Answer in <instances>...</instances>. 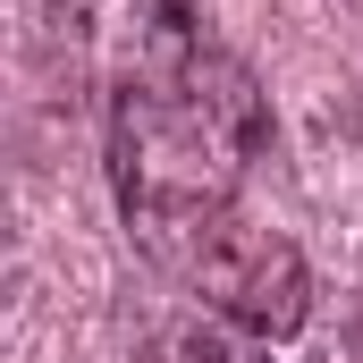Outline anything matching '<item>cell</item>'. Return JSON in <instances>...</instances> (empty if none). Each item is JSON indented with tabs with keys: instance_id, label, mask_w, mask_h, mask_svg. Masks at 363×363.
<instances>
[{
	"instance_id": "obj_5",
	"label": "cell",
	"mask_w": 363,
	"mask_h": 363,
	"mask_svg": "<svg viewBox=\"0 0 363 363\" xmlns=\"http://www.w3.org/2000/svg\"><path fill=\"white\" fill-rule=\"evenodd\" d=\"M355 355H363V330H355Z\"/></svg>"
},
{
	"instance_id": "obj_4",
	"label": "cell",
	"mask_w": 363,
	"mask_h": 363,
	"mask_svg": "<svg viewBox=\"0 0 363 363\" xmlns=\"http://www.w3.org/2000/svg\"><path fill=\"white\" fill-rule=\"evenodd\" d=\"M127 363H271V338H245L228 321H161Z\"/></svg>"
},
{
	"instance_id": "obj_3",
	"label": "cell",
	"mask_w": 363,
	"mask_h": 363,
	"mask_svg": "<svg viewBox=\"0 0 363 363\" xmlns=\"http://www.w3.org/2000/svg\"><path fill=\"white\" fill-rule=\"evenodd\" d=\"M51 43L93 93H118L203 43L186 0H51Z\"/></svg>"
},
{
	"instance_id": "obj_1",
	"label": "cell",
	"mask_w": 363,
	"mask_h": 363,
	"mask_svg": "<svg viewBox=\"0 0 363 363\" xmlns=\"http://www.w3.org/2000/svg\"><path fill=\"white\" fill-rule=\"evenodd\" d=\"M101 144H110V194L127 237L186 211L237 203L254 152L271 144V101L254 68L220 43H194L169 68L101 93Z\"/></svg>"
},
{
	"instance_id": "obj_2",
	"label": "cell",
	"mask_w": 363,
	"mask_h": 363,
	"mask_svg": "<svg viewBox=\"0 0 363 363\" xmlns=\"http://www.w3.org/2000/svg\"><path fill=\"white\" fill-rule=\"evenodd\" d=\"M135 254L161 279H178L211 321H228L245 338H296L304 313H313L304 254L279 228H254L237 203L186 211V220H161V228H135Z\"/></svg>"
}]
</instances>
